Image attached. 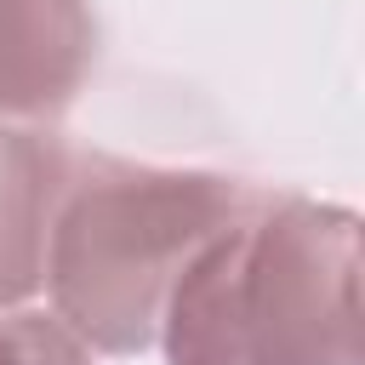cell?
<instances>
[{"label": "cell", "instance_id": "obj_1", "mask_svg": "<svg viewBox=\"0 0 365 365\" xmlns=\"http://www.w3.org/2000/svg\"><path fill=\"white\" fill-rule=\"evenodd\" d=\"M171 365H359V217L257 194L165 302Z\"/></svg>", "mask_w": 365, "mask_h": 365}, {"label": "cell", "instance_id": "obj_2", "mask_svg": "<svg viewBox=\"0 0 365 365\" xmlns=\"http://www.w3.org/2000/svg\"><path fill=\"white\" fill-rule=\"evenodd\" d=\"M251 200L257 188L205 171L74 160L46 234V285L57 319L103 354L148 348L182 268Z\"/></svg>", "mask_w": 365, "mask_h": 365}, {"label": "cell", "instance_id": "obj_3", "mask_svg": "<svg viewBox=\"0 0 365 365\" xmlns=\"http://www.w3.org/2000/svg\"><path fill=\"white\" fill-rule=\"evenodd\" d=\"M97 57L86 0H0V120H40L74 103Z\"/></svg>", "mask_w": 365, "mask_h": 365}, {"label": "cell", "instance_id": "obj_4", "mask_svg": "<svg viewBox=\"0 0 365 365\" xmlns=\"http://www.w3.org/2000/svg\"><path fill=\"white\" fill-rule=\"evenodd\" d=\"M74 177V154L40 131H0V302L46 279V234Z\"/></svg>", "mask_w": 365, "mask_h": 365}, {"label": "cell", "instance_id": "obj_5", "mask_svg": "<svg viewBox=\"0 0 365 365\" xmlns=\"http://www.w3.org/2000/svg\"><path fill=\"white\" fill-rule=\"evenodd\" d=\"M0 365H91L86 342L46 314H11L0 319Z\"/></svg>", "mask_w": 365, "mask_h": 365}]
</instances>
